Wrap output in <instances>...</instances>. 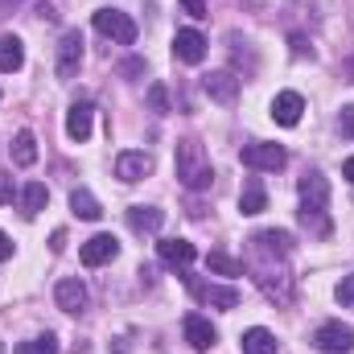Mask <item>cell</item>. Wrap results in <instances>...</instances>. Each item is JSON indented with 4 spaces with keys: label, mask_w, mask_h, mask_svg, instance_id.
<instances>
[{
    "label": "cell",
    "mask_w": 354,
    "mask_h": 354,
    "mask_svg": "<svg viewBox=\"0 0 354 354\" xmlns=\"http://www.w3.org/2000/svg\"><path fill=\"white\" fill-rule=\"evenodd\" d=\"M264 206H268V194H264V185H260V177H248L243 194H239V210L243 214H260Z\"/></svg>",
    "instance_id": "44dd1931"
},
{
    "label": "cell",
    "mask_w": 354,
    "mask_h": 354,
    "mask_svg": "<svg viewBox=\"0 0 354 354\" xmlns=\"http://www.w3.org/2000/svg\"><path fill=\"white\" fill-rule=\"evenodd\" d=\"M149 103H153V111H161V115L169 111V95H165L161 83H153V87H149Z\"/></svg>",
    "instance_id": "83f0119b"
},
{
    "label": "cell",
    "mask_w": 354,
    "mask_h": 354,
    "mask_svg": "<svg viewBox=\"0 0 354 354\" xmlns=\"http://www.w3.org/2000/svg\"><path fill=\"white\" fill-rule=\"evenodd\" d=\"M33 161H37V136L33 132H17V140H12V165L29 169Z\"/></svg>",
    "instance_id": "603a6c76"
},
{
    "label": "cell",
    "mask_w": 354,
    "mask_h": 354,
    "mask_svg": "<svg viewBox=\"0 0 354 354\" xmlns=\"http://www.w3.org/2000/svg\"><path fill=\"white\" fill-rule=\"evenodd\" d=\"M206 268L218 272V276H243V264L231 260V256H223V252H210V256H206Z\"/></svg>",
    "instance_id": "d4e9b609"
},
{
    "label": "cell",
    "mask_w": 354,
    "mask_h": 354,
    "mask_svg": "<svg viewBox=\"0 0 354 354\" xmlns=\"http://www.w3.org/2000/svg\"><path fill=\"white\" fill-rule=\"evenodd\" d=\"M12 194H17L12 177H8V174H0V206H8V202H12Z\"/></svg>",
    "instance_id": "4dcf8cb0"
},
{
    "label": "cell",
    "mask_w": 354,
    "mask_h": 354,
    "mask_svg": "<svg viewBox=\"0 0 354 354\" xmlns=\"http://www.w3.org/2000/svg\"><path fill=\"white\" fill-rule=\"evenodd\" d=\"M342 177H351V185H354V157H346V165H342Z\"/></svg>",
    "instance_id": "836d02e7"
},
{
    "label": "cell",
    "mask_w": 354,
    "mask_h": 354,
    "mask_svg": "<svg viewBox=\"0 0 354 354\" xmlns=\"http://www.w3.org/2000/svg\"><path fill=\"white\" fill-rule=\"evenodd\" d=\"M174 165H177V181H181L185 189H210L214 169H210V157H206L202 140H181Z\"/></svg>",
    "instance_id": "6da1fadb"
},
{
    "label": "cell",
    "mask_w": 354,
    "mask_h": 354,
    "mask_svg": "<svg viewBox=\"0 0 354 354\" xmlns=\"http://www.w3.org/2000/svg\"><path fill=\"white\" fill-rule=\"evenodd\" d=\"M174 54L181 58V62L198 66V62L206 58V37H202L198 29H177V37H174Z\"/></svg>",
    "instance_id": "4fadbf2b"
},
{
    "label": "cell",
    "mask_w": 354,
    "mask_h": 354,
    "mask_svg": "<svg viewBox=\"0 0 354 354\" xmlns=\"http://www.w3.org/2000/svg\"><path fill=\"white\" fill-rule=\"evenodd\" d=\"M338 132H342L346 140H354V103L351 107H342V115H338Z\"/></svg>",
    "instance_id": "f1b7e54d"
},
{
    "label": "cell",
    "mask_w": 354,
    "mask_h": 354,
    "mask_svg": "<svg viewBox=\"0 0 354 354\" xmlns=\"http://www.w3.org/2000/svg\"><path fill=\"white\" fill-rule=\"evenodd\" d=\"M91 25H95L103 37L120 41V46H132V41H136V21H132L128 12H120V8H99V12L91 17Z\"/></svg>",
    "instance_id": "7a4b0ae2"
},
{
    "label": "cell",
    "mask_w": 354,
    "mask_h": 354,
    "mask_svg": "<svg viewBox=\"0 0 354 354\" xmlns=\"http://www.w3.org/2000/svg\"><path fill=\"white\" fill-rule=\"evenodd\" d=\"M153 174V157L149 153H120L115 157V177L120 181H140Z\"/></svg>",
    "instance_id": "5bb4252c"
},
{
    "label": "cell",
    "mask_w": 354,
    "mask_h": 354,
    "mask_svg": "<svg viewBox=\"0 0 354 354\" xmlns=\"http://www.w3.org/2000/svg\"><path fill=\"white\" fill-rule=\"evenodd\" d=\"M239 342H243V354H280V351H276V338L268 334L264 326H252Z\"/></svg>",
    "instance_id": "7402d4cb"
},
{
    "label": "cell",
    "mask_w": 354,
    "mask_h": 354,
    "mask_svg": "<svg viewBox=\"0 0 354 354\" xmlns=\"http://www.w3.org/2000/svg\"><path fill=\"white\" fill-rule=\"evenodd\" d=\"M161 223H165V210H157V206H132L128 210V227L140 235H157Z\"/></svg>",
    "instance_id": "2e32d148"
},
{
    "label": "cell",
    "mask_w": 354,
    "mask_h": 354,
    "mask_svg": "<svg viewBox=\"0 0 354 354\" xmlns=\"http://www.w3.org/2000/svg\"><path fill=\"white\" fill-rule=\"evenodd\" d=\"M313 346L322 354H351L354 351V330L342 326V322H326V326H317Z\"/></svg>",
    "instance_id": "5b68a950"
},
{
    "label": "cell",
    "mask_w": 354,
    "mask_h": 354,
    "mask_svg": "<svg viewBox=\"0 0 354 354\" xmlns=\"http://www.w3.org/2000/svg\"><path fill=\"white\" fill-rule=\"evenodd\" d=\"M297 194H301V202H309V206H326L330 185H326V177L322 174H305L301 181H297Z\"/></svg>",
    "instance_id": "ac0fdd59"
},
{
    "label": "cell",
    "mask_w": 354,
    "mask_h": 354,
    "mask_svg": "<svg viewBox=\"0 0 354 354\" xmlns=\"http://www.w3.org/2000/svg\"><path fill=\"white\" fill-rule=\"evenodd\" d=\"M0 260H12V239L0 231Z\"/></svg>",
    "instance_id": "1f68e13d"
},
{
    "label": "cell",
    "mask_w": 354,
    "mask_h": 354,
    "mask_svg": "<svg viewBox=\"0 0 354 354\" xmlns=\"http://www.w3.org/2000/svg\"><path fill=\"white\" fill-rule=\"evenodd\" d=\"M181 8H185V12H189L194 21H202V17L210 12V8H206V0H181Z\"/></svg>",
    "instance_id": "f546056e"
},
{
    "label": "cell",
    "mask_w": 354,
    "mask_h": 354,
    "mask_svg": "<svg viewBox=\"0 0 354 354\" xmlns=\"http://www.w3.org/2000/svg\"><path fill=\"white\" fill-rule=\"evenodd\" d=\"M301 111H305V99H301L297 91H280V95L272 99V120H276L280 128L301 124Z\"/></svg>",
    "instance_id": "8fae6325"
},
{
    "label": "cell",
    "mask_w": 354,
    "mask_h": 354,
    "mask_svg": "<svg viewBox=\"0 0 354 354\" xmlns=\"http://www.w3.org/2000/svg\"><path fill=\"white\" fill-rule=\"evenodd\" d=\"M17 354H58V338H54V334H37V338L21 342Z\"/></svg>",
    "instance_id": "484cf974"
},
{
    "label": "cell",
    "mask_w": 354,
    "mask_h": 354,
    "mask_svg": "<svg viewBox=\"0 0 354 354\" xmlns=\"http://www.w3.org/2000/svg\"><path fill=\"white\" fill-rule=\"evenodd\" d=\"M185 276V284H189V292L202 301V305H214V309H235L239 305V288H223V284H206V280H198V276H189V272H181Z\"/></svg>",
    "instance_id": "277c9868"
},
{
    "label": "cell",
    "mask_w": 354,
    "mask_h": 354,
    "mask_svg": "<svg viewBox=\"0 0 354 354\" xmlns=\"http://www.w3.org/2000/svg\"><path fill=\"white\" fill-rule=\"evenodd\" d=\"M54 301H58V309H66V313H83V309H87V288H83V280H62V284L54 288Z\"/></svg>",
    "instance_id": "9a60e30c"
},
{
    "label": "cell",
    "mask_w": 354,
    "mask_h": 354,
    "mask_svg": "<svg viewBox=\"0 0 354 354\" xmlns=\"http://www.w3.org/2000/svg\"><path fill=\"white\" fill-rule=\"evenodd\" d=\"M243 165H248L252 174H276V169H284V165H288V153H284L280 145L256 140V145H248V149H243Z\"/></svg>",
    "instance_id": "3957f363"
},
{
    "label": "cell",
    "mask_w": 354,
    "mask_h": 354,
    "mask_svg": "<svg viewBox=\"0 0 354 354\" xmlns=\"http://www.w3.org/2000/svg\"><path fill=\"white\" fill-rule=\"evenodd\" d=\"M202 87H206V95H210L214 103H235V99H239V79H235L231 71H210V75L202 79Z\"/></svg>",
    "instance_id": "7c38bea8"
},
{
    "label": "cell",
    "mask_w": 354,
    "mask_h": 354,
    "mask_svg": "<svg viewBox=\"0 0 354 354\" xmlns=\"http://www.w3.org/2000/svg\"><path fill=\"white\" fill-rule=\"evenodd\" d=\"M46 202H50V189H46L41 181H29V185L21 189V214H25V218L41 214V210H46Z\"/></svg>",
    "instance_id": "d6986e66"
},
{
    "label": "cell",
    "mask_w": 354,
    "mask_h": 354,
    "mask_svg": "<svg viewBox=\"0 0 354 354\" xmlns=\"http://www.w3.org/2000/svg\"><path fill=\"white\" fill-rule=\"evenodd\" d=\"M91 124H95V103H91V99L71 103V111H66V136H71L75 145L91 140Z\"/></svg>",
    "instance_id": "ba28073f"
},
{
    "label": "cell",
    "mask_w": 354,
    "mask_h": 354,
    "mask_svg": "<svg viewBox=\"0 0 354 354\" xmlns=\"http://www.w3.org/2000/svg\"><path fill=\"white\" fill-rule=\"evenodd\" d=\"M79 256H83L87 268H103L120 256V239H115V235H91L87 243L79 248Z\"/></svg>",
    "instance_id": "8992f818"
},
{
    "label": "cell",
    "mask_w": 354,
    "mask_h": 354,
    "mask_svg": "<svg viewBox=\"0 0 354 354\" xmlns=\"http://www.w3.org/2000/svg\"><path fill=\"white\" fill-rule=\"evenodd\" d=\"M181 330H185V342H189L194 351H210V346L218 342V330H214V326H210L202 313H185Z\"/></svg>",
    "instance_id": "30bf717a"
},
{
    "label": "cell",
    "mask_w": 354,
    "mask_h": 354,
    "mask_svg": "<svg viewBox=\"0 0 354 354\" xmlns=\"http://www.w3.org/2000/svg\"><path fill=\"white\" fill-rule=\"evenodd\" d=\"M50 248H54V252H62V248H66V231H54V243H50Z\"/></svg>",
    "instance_id": "d6a6232c"
},
{
    "label": "cell",
    "mask_w": 354,
    "mask_h": 354,
    "mask_svg": "<svg viewBox=\"0 0 354 354\" xmlns=\"http://www.w3.org/2000/svg\"><path fill=\"white\" fill-rule=\"evenodd\" d=\"M8 4H17V0H0V8H8Z\"/></svg>",
    "instance_id": "e575fe53"
},
{
    "label": "cell",
    "mask_w": 354,
    "mask_h": 354,
    "mask_svg": "<svg viewBox=\"0 0 354 354\" xmlns=\"http://www.w3.org/2000/svg\"><path fill=\"white\" fill-rule=\"evenodd\" d=\"M79 62H83V37L71 29L58 41V79H75L79 75Z\"/></svg>",
    "instance_id": "9c48e42d"
},
{
    "label": "cell",
    "mask_w": 354,
    "mask_h": 354,
    "mask_svg": "<svg viewBox=\"0 0 354 354\" xmlns=\"http://www.w3.org/2000/svg\"><path fill=\"white\" fill-rule=\"evenodd\" d=\"M157 256H161V264L165 268L185 272V268L198 260V248H194L189 239H161V243H157Z\"/></svg>",
    "instance_id": "52a82bcc"
},
{
    "label": "cell",
    "mask_w": 354,
    "mask_h": 354,
    "mask_svg": "<svg viewBox=\"0 0 354 354\" xmlns=\"http://www.w3.org/2000/svg\"><path fill=\"white\" fill-rule=\"evenodd\" d=\"M21 66H25V46H21V37L0 33V71H4V75H17Z\"/></svg>",
    "instance_id": "e0dca14e"
},
{
    "label": "cell",
    "mask_w": 354,
    "mask_h": 354,
    "mask_svg": "<svg viewBox=\"0 0 354 354\" xmlns=\"http://www.w3.org/2000/svg\"><path fill=\"white\" fill-rule=\"evenodd\" d=\"M301 227L309 231V235H317V239H326L330 235V218H326V206H309V202H301Z\"/></svg>",
    "instance_id": "ffe728a7"
},
{
    "label": "cell",
    "mask_w": 354,
    "mask_h": 354,
    "mask_svg": "<svg viewBox=\"0 0 354 354\" xmlns=\"http://www.w3.org/2000/svg\"><path fill=\"white\" fill-rule=\"evenodd\" d=\"M334 297H338V305H342V309H354V272H351V276H342V280H338Z\"/></svg>",
    "instance_id": "4316f807"
},
{
    "label": "cell",
    "mask_w": 354,
    "mask_h": 354,
    "mask_svg": "<svg viewBox=\"0 0 354 354\" xmlns=\"http://www.w3.org/2000/svg\"><path fill=\"white\" fill-rule=\"evenodd\" d=\"M71 210H75V214H79V218H87V223H95V218H99V214H103V210H99V202H95V194H91V189H75V194H71Z\"/></svg>",
    "instance_id": "cb8c5ba5"
}]
</instances>
